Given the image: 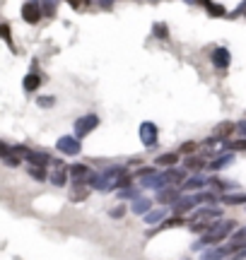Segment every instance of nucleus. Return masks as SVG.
I'll use <instances>...</instances> for the list:
<instances>
[{
    "label": "nucleus",
    "mask_w": 246,
    "mask_h": 260,
    "mask_svg": "<svg viewBox=\"0 0 246 260\" xmlns=\"http://www.w3.org/2000/svg\"><path fill=\"white\" fill-rule=\"evenodd\" d=\"M167 214V210H152V212H147L145 214V222L147 224H157V222H162V217Z\"/></svg>",
    "instance_id": "obj_18"
},
{
    "label": "nucleus",
    "mask_w": 246,
    "mask_h": 260,
    "mask_svg": "<svg viewBox=\"0 0 246 260\" xmlns=\"http://www.w3.org/2000/svg\"><path fill=\"white\" fill-rule=\"evenodd\" d=\"M227 253H229L227 248H215V251H205L200 260H222L225 255H227Z\"/></svg>",
    "instance_id": "obj_17"
},
{
    "label": "nucleus",
    "mask_w": 246,
    "mask_h": 260,
    "mask_svg": "<svg viewBox=\"0 0 246 260\" xmlns=\"http://www.w3.org/2000/svg\"><path fill=\"white\" fill-rule=\"evenodd\" d=\"M41 15H44V12H41V8H39V5H34V3H27V5L22 8V17L27 19L29 24H37L39 19H41Z\"/></svg>",
    "instance_id": "obj_6"
},
{
    "label": "nucleus",
    "mask_w": 246,
    "mask_h": 260,
    "mask_svg": "<svg viewBox=\"0 0 246 260\" xmlns=\"http://www.w3.org/2000/svg\"><path fill=\"white\" fill-rule=\"evenodd\" d=\"M176 161H179V154H176V152H167V154H162V157L157 159L160 167H174Z\"/></svg>",
    "instance_id": "obj_14"
},
{
    "label": "nucleus",
    "mask_w": 246,
    "mask_h": 260,
    "mask_svg": "<svg viewBox=\"0 0 246 260\" xmlns=\"http://www.w3.org/2000/svg\"><path fill=\"white\" fill-rule=\"evenodd\" d=\"M5 164H8V167H19V149H17V154H12V152H8V154H5Z\"/></svg>",
    "instance_id": "obj_23"
},
{
    "label": "nucleus",
    "mask_w": 246,
    "mask_h": 260,
    "mask_svg": "<svg viewBox=\"0 0 246 260\" xmlns=\"http://www.w3.org/2000/svg\"><path fill=\"white\" fill-rule=\"evenodd\" d=\"M229 161H232V157H229V154H222V157H218L215 161H212V164H210V169H212V171H218V169L227 167Z\"/></svg>",
    "instance_id": "obj_21"
},
{
    "label": "nucleus",
    "mask_w": 246,
    "mask_h": 260,
    "mask_svg": "<svg viewBox=\"0 0 246 260\" xmlns=\"http://www.w3.org/2000/svg\"><path fill=\"white\" fill-rule=\"evenodd\" d=\"M66 178H68V174H66V169H56L53 174H51V183L53 186H66Z\"/></svg>",
    "instance_id": "obj_16"
},
{
    "label": "nucleus",
    "mask_w": 246,
    "mask_h": 260,
    "mask_svg": "<svg viewBox=\"0 0 246 260\" xmlns=\"http://www.w3.org/2000/svg\"><path fill=\"white\" fill-rule=\"evenodd\" d=\"M212 60H215V65H218V68H227V65H229V53L225 51V48H215Z\"/></svg>",
    "instance_id": "obj_10"
},
{
    "label": "nucleus",
    "mask_w": 246,
    "mask_h": 260,
    "mask_svg": "<svg viewBox=\"0 0 246 260\" xmlns=\"http://www.w3.org/2000/svg\"><path fill=\"white\" fill-rule=\"evenodd\" d=\"M237 260H239V258H237Z\"/></svg>",
    "instance_id": "obj_37"
},
{
    "label": "nucleus",
    "mask_w": 246,
    "mask_h": 260,
    "mask_svg": "<svg viewBox=\"0 0 246 260\" xmlns=\"http://www.w3.org/2000/svg\"><path fill=\"white\" fill-rule=\"evenodd\" d=\"M70 176L75 178V186H85L92 174H89V169L85 164H75V167H70Z\"/></svg>",
    "instance_id": "obj_5"
},
{
    "label": "nucleus",
    "mask_w": 246,
    "mask_h": 260,
    "mask_svg": "<svg viewBox=\"0 0 246 260\" xmlns=\"http://www.w3.org/2000/svg\"><path fill=\"white\" fill-rule=\"evenodd\" d=\"M58 149L63 152V154H77L80 152V142H77V138H60L58 140Z\"/></svg>",
    "instance_id": "obj_7"
},
{
    "label": "nucleus",
    "mask_w": 246,
    "mask_h": 260,
    "mask_svg": "<svg viewBox=\"0 0 246 260\" xmlns=\"http://www.w3.org/2000/svg\"><path fill=\"white\" fill-rule=\"evenodd\" d=\"M198 195H193V198H181L179 203H176V212H186V210H193L196 205H198Z\"/></svg>",
    "instance_id": "obj_9"
},
{
    "label": "nucleus",
    "mask_w": 246,
    "mask_h": 260,
    "mask_svg": "<svg viewBox=\"0 0 246 260\" xmlns=\"http://www.w3.org/2000/svg\"><path fill=\"white\" fill-rule=\"evenodd\" d=\"M203 167H205V159H200V157H189L186 159V169H191V171H200Z\"/></svg>",
    "instance_id": "obj_19"
},
{
    "label": "nucleus",
    "mask_w": 246,
    "mask_h": 260,
    "mask_svg": "<svg viewBox=\"0 0 246 260\" xmlns=\"http://www.w3.org/2000/svg\"><path fill=\"white\" fill-rule=\"evenodd\" d=\"M138 176L140 178H155L157 176V171H155V167H142L140 171H138Z\"/></svg>",
    "instance_id": "obj_25"
},
{
    "label": "nucleus",
    "mask_w": 246,
    "mask_h": 260,
    "mask_svg": "<svg viewBox=\"0 0 246 260\" xmlns=\"http://www.w3.org/2000/svg\"><path fill=\"white\" fill-rule=\"evenodd\" d=\"M150 200H145V198H140V200H135V203H133V212L135 214H147L150 212Z\"/></svg>",
    "instance_id": "obj_15"
},
{
    "label": "nucleus",
    "mask_w": 246,
    "mask_h": 260,
    "mask_svg": "<svg viewBox=\"0 0 246 260\" xmlns=\"http://www.w3.org/2000/svg\"><path fill=\"white\" fill-rule=\"evenodd\" d=\"M24 157L32 161V167H46L48 164V154L46 152H32V149H24V147H17Z\"/></svg>",
    "instance_id": "obj_4"
},
{
    "label": "nucleus",
    "mask_w": 246,
    "mask_h": 260,
    "mask_svg": "<svg viewBox=\"0 0 246 260\" xmlns=\"http://www.w3.org/2000/svg\"><path fill=\"white\" fill-rule=\"evenodd\" d=\"M241 10H246V3H244V5H241Z\"/></svg>",
    "instance_id": "obj_36"
},
{
    "label": "nucleus",
    "mask_w": 246,
    "mask_h": 260,
    "mask_svg": "<svg viewBox=\"0 0 246 260\" xmlns=\"http://www.w3.org/2000/svg\"><path fill=\"white\" fill-rule=\"evenodd\" d=\"M128 183H131V176H121V178H118V181H116V186H118V188L128 186Z\"/></svg>",
    "instance_id": "obj_31"
},
{
    "label": "nucleus",
    "mask_w": 246,
    "mask_h": 260,
    "mask_svg": "<svg viewBox=\"0 0 246 260\" xmlns=\"http://www.w3.org/2000/svg\"><path fill=\"white\" fill-rule=\"evenodd\" d=\"M181 198H179V190L174 186H169V188H162L160 190V195H157V203H162V205H169V203H179Z\"/></svg>",
    "instance_id": "obj_8"
},
{
    "label": "nucleus",
    "mask_w": 246,
    "mask_h": 260,
    "mask_svg": "<svg viewBox=\"0 0 246 260\" xmlns=\"http://www.w3.org/2000/svg\"><path fill=\"white\" fill-rule=\"evenodd\" d=\"M68 3H70L73 8H82V5H85V0H68Z\"/></svg>",
    "instance_id": "obj_33"
},
{
    "label": "nucleus",
    "mask_w": 246,
    "mask_h": 260,
    "mask_svg": "<svg viewBox=\"0 0 246 260\" xmlns=\"http://www.w3.org/2000/svg\"><path fill=\"white\" fill-rule=\"evenodd\" d=\"M229 152H239V149H246V140H237V142H227Z\"/></svg>",
    "instance_id": "obj_26"
},
{
    "label": "nucleus",
    "mask_w": 246,
    "mask_h": 260,
    "mask_svg": "<svg viewBox=\"0 0 246 260\" xmlns=\"http://www.w3.org/2000/svg\"><path fill=\"white\" fill-rule=\"evenodd\" d=\"M232 229H234V222H229V219L218 222L208 234H205V236H203V243H205V246H215V243H220L222 239H227Z\"/></svg>",
    "instance_id": "obj_1"
},
{
    "label": "nucleus",
    "mask_w": 246,
    "mask_h": 260,
    "mask_svg": "<svg viewBox=\"0 0 246 260\" xmlns=\"http://www.w3.org/2000/svg\"><path fill=\"white\" fill-rule=\"evenodd\" d=\"M157 34H160V37H167V31H164V24H157Z\"/></svg>",
    "instance_id": "obj_34"
},
{
    "label": "nucleus",
    "mask_w": 246,
    "mask_h": 260,
    "mask_svg": "<svg viewBox=\"0 0 246 260\" xmlns=\"http://www.w3.org/2000/svg\"><path fill=\"white\" fill-rule=\"evenodd\" d=\"M222 203H227V205H241L246 203V195H225V200Z\"/></svg>",
    "instance_id": "obj_22"
},
{
    "label": "nucleus",
    "mask_w": 246,
    "mask_h": 260,
    "mask_svg": "<svg viewBox=\"0 0 246 260\" xmlns=\"http://www.w3.org/2000/svg\"><path fill=\"white\" fill-rule=\"evenodd\" d=\"M29 176L34 181H46V171H44V167H29Z\"/></svg>",
    "instance_id": "obj_20"
},
{
    "label": "nucleus",
    "mask_w": 246,
    "mask_h": 260,
    "mask_svg": "<svg viewBox=\"0 0 246 260\" xmlns=\"http://www.w3.org/2000/svg\"><path fill=\"white\" fill-rule=\"evenodd\" d=\"M232 130H234V125H232V123H222V125H218V128L212 130V140L229 138V135H232Z\"/></svg>",
    "instance_id": "obj_11"
},
{
    "label": "nucleus",
    "mask_w": 246,
    "mask_h": 260,
    "mask_svg": "<svg viewBox=\"0 0 246 260\" xmlns=\"http://www.w3.org/2000/svg\"><path fill=\"white\" fill-rule=\"evenodd\" d=\"M241 130H244V133H246V121H244V123H241Z\"/></svg>",
    "instance_id": "obj_35"
},
{
    "label": "nucleus",
    "mask_w": 246,
    "mask_h": 260,
    "mask_svg": "<svg viewBox=\"0 0 246 260\" xmlns=\"http://www.w3.org/2000/svg\"><path fill=\"white\" fill-rule=\"evenodd\" d=\"M196 147H198V142H186V145L181 147V152H183V154H191V152H196Z\"/></svg>",
    "instance_id": "obj_30"
},
{
    "label": "nucleus",
    "mask_w": 246,
    "mask_h": 260,
    "mask_svg": "<svg viewBox=\"0 0 246 260\" xmlns=\"http://www.w3.org/2000/svg\"><path fill=\"white\" fill-rule=\"evenodd\" d=\"M97 125H99V118H97V116H82V118L75 123V138H85V135H89Z\"/></svg>",
    "instance_id": "obj_2"
},
{
    "label": "nucleus",
    "mask_w": 246,
    "mask_h": 260,
    "mask_svg": "<svg viewBox=\"0 0 246 260\" xmlns=\"http://www.w3.org/2000/svg\"><path fill=\"white\" fill-rule=\"evenodd\" d=\"M39 104H41V106H51L53 99H51V96H44V99H39Z\"/></svg>",
    "instance_id": "obj_32"
},
{
    "label": "nucleus",
    "mask_w": 246,
    "mask_h": 260,
    "mask_svg": "<svg viewBox=\"0 0 246 260\" xmlns=\"http://www.w3.org/2000/svg\"><path fill=\"white\" fill-rule=\"evenodd\" d=\"M123 214H126V207H123V205H118V207L111 210V217H114V219H121Z\"/></svg>",
    "instance_id": "obj_29"
},
{
    "label": "nucleus",
    "mask_w": 246,
    "mask_h": 260,
    "mask_svg": "<svg viewBox=\"0 0 246 260\" xmlns=\"http://www.w3.org/2000/svg\"><path fill=\"white\" fill-rule=\"evenodd\" d=\"M205 5H208V12H210V15H215V17H222V15H225L222 5H212V3H205Z\"/></svg>",
    "instance_id": "obj_27"
},
{
    "label": "nucleus",
    "mask_w": 246,
    "mask_h": 260,
    "mask_svg": "<svg viewBox=\"0 0 246 260\" xmlns=\"http://www.w3.org/2000/svg\"><path fill=\"white\" fill-rule=\"evenodd\" d=\"M183 222H186L183 217H171L169 222H164V229H171V226H181Z\"/></svg>",
    "instance_id": "obj_28"
},
{
    "label": "nucleus",
    "mask_w": 246,
    "mask_h": 260,
    "mask_svg": "<svg viewBox=\"0 0 246 260\" xmlns=\"http://www.w3.org/2000/svg\"><path fill=\"white\" fill-rule=\"evenodd\" d=\"M205 183H208V181H203L200 176H193V178H189V181H183V190H200Z\"/></svg>",
    "instance_id": "obj_13"
},
{
    "label": "nucleus",
    "mask_w": 246,
    "mask_h": 260,
    "mask_svg": "<svg viewBox=\"0 0 246 260\" xmlns=\"http://www.w3.org/2000/svg\"><path fill=\"white\" fill-rule=\"evenodd\" d=\"M39 87H41V77H39V75H27V77H24V89H27V92H37Z\"/></svg>",
    "instance_id": "obj_12"
},
{
    "label": "nucleus",
    "mask_w": 246,
    "mask_h": 260,
    "mask_svg": "<svg viewBox=\"0 0 246 260\" xmlns=\"http://www.w3.org/2000/svg\"><path fill=\"white\" fill-rule=\"evenodd\" d=\"M140 138L145 147H155L157 145V128H155V123H142Z\"/></svg>",
    "instance_id": "obj_3"
},
{
    "label": "nucleus",
    "mask_w": 246,
    "mask_h": 260,
    "mask_svg": "<svg viewBox=\"0 0 246 260\" xmlns=\"http://www.w3.org/2000/svg\"><path fill=\"white\" fill-rule=\"evenodd\" d=\"M87 195H89V188H85V186H80V188H75V193H73V200H85Z\"/></svg>",
    "instance_id": "obj_24"
}]
</instances>
